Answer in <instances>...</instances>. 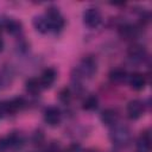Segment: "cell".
I'll return each instance as SVG.
<instances>
[{"mask_svg": "<svg viewBox=\"0 0 152 152\" xmlns=\"http://www.w3.org/2000/svg\"><path fill=\"white\" fill-rule=\"evenodd\" d=\"M97 71V63L96 59L93 56H87L84 57L80 64L74 69L71 74L72 82L77 86L81 84V81L84 78H91Z\"/></svg>", "mask_w": 152, "mask_h": 152, "instance_id": "6da1fadb", "label": "cell"}, {"mask_svg": "<svg viewBox=\"0 0 152 152\" xmlns=\"http://www.w3.org/2000/svg\"><path fill=\"white\" fill-rule=\"evenodd\" d=\"M109 138H110V141L113 142L114 146L125 147V146H127L129 144L132 134H131V131H129V128L127 126L116 124V125L112 126V129H110V133H109Z\"/></svg>", "mask_w": 152, "mask_h": 152, "instance_id": "7a4b0ae2", "label": "cell"}, {"mask_svg": "<svg viewBox=\"0 0 152 152\" xmlns=\"http://www.w3.org/2000/svg\"><path fill=\"white\" fill-rule=\"evenodd\" d=\"M46 21L49 24L50 27V32L53 33H58L61 32L64 26H65V19L63 17V14L61 13V11L56 7V6H50L46 8L45 13H44Z\"/></svg>", "mask_w": 152, "mask_h": 152, "instance_id": "3957f363", "label": "cell"}, {"mask_svg": "<svg viewBox=\"0 0 152 152\" xmlns=\"http://www.w3.org/2000/svg\"><path fill=\"white\" fill-rule=\"evenodd\" d=\"M83 24L89 28H96L102 23V13L97 7H88L82 15Z\"/></svg>", "mask_w": 152, "mask_h": 152, "instance_id": "277c9868", "label": "cell"}, {"mask_svg": "<svg viewBox=\"0 0 152 152\" xmlns=\"http://www.w3.org/2000/svg\"><path fill=\"white\" fill-rule=\"evenodd\" d=\"M26 106V102L23 97H13L7 101H2V109L5 116L14 115L18 112H20Z\"/></svg>", "mask_w": 152, "mask_h": 152, "instance_id": "5b68a950", "label": "cell"}, {"mask_svg": "<svg viewBox=\"0 0 152 152\" xmlns=\"http://www.w3.org/2000/svg\"><path fill=\"white\" fill-rule=\"evenodd\" d=\"M44 121L51 126V127H55V126H58L62 121V112L58 107L56 106H49L45 108L44 110Z\"/></svg>", "mask_w": 152, "mask_h": 152, "instance_id": "8992f818", "label": "cell"}, {"mask_svg": "<svg viewBox=\"0 0 152 152\" xmlns=\"http://www.w3.org/2000/svg\"><path fill=\"white\" fill-rule=\"evenodd\" d=\"M126 112L131 120H138L145 113V103L140 100H132L128 102Z\"/></svg>", "mask_w": 152, "mask_h": 152, "instance_id": "52a82bcc", "label": "cell"}, {"mask_svg": "<svg viewBox=\"0 0 152 152\" xmlns=\"http://www.w3.org/2000/svg\"><path fill=\"white\" fill-rule=\"evenodd\" d=\"M0 24H1L2 30H6V32L10 33V34H12V36L20 34V32L23 30L21 23L19 20L14 19V18H10V17L0 18Z\"/></svg>", "mask_w": 152, "mask_h": 152, "instance_id": "ba28073f", "label": "cell"}, {"mask_svg": "<svg viewBox=\"0 0 152 152\" xmlns=\"http://www.w3.org/2000/svg\"><path fill=\"white\" fill-rule=\"evenodd\" d=\"M127 56L133 63H142L147 58V51L142 45L134 44L128 49Z\"/></svg>", "mask_w": 152, "mask_h": 152, "instance_id": "9c48e42d", "label": "cell"}, {"mask_svg": "<svg viewBox=\"0 0 152 152\" xmlns=\"http://www.w3.org/2000/svg\"><path fill=\"white\" fill-rule=\"evenodd\" d=\"M56 77H57V71H56V69H53V68H46V69L42 72L40 77H39V82H40L43 89L50 88V87L55 83Z\"/></svg>", "mask_w": 152, "mask_h": 152, "instance_id": "30bf717a", "label": "cell"}, {"mask_svg": "<svg viewBox=\"0 0 152 152\" xmlns=\"http://www.w3.org/2000/svg\"><path fill=\"white\" fill-rule=\"evenodd\" d=\"M127 80H128L129 87H131L133 90H137V91L142 90V89L145 88L146 83H147L146 77H145L141 72H133L132 75L128 76Z\"/></svg>", "mask_w": 152, "mask_h": 152, "instance_id": "8fae6325", "label": "cell"}, {"mask_svg": "<svg viewBox=\"0 0 152 152\" xmlns=\"http://www.w3.org/2000/svg\"><path fill=\"white\" fill-rule=\"evenodd\" d=\"M101 121L103 125L106 126H114L118 124V120H119V113L116 109H113V108H107L104 109L102 113H101Z\"/></svg>", "mask_w": 152, "mask_h": 152, "instance_id": "7c38bea8", "label": "cell"}, {"mask_svg": "<svg viewBox=\"0 0 152 152\" xmlns=\"http://www.w3.org/2000/svg\"><path fill=\"white\" fill-rule=\"evenodd\" d=\"M6 137H7V140L10 144V148H12V150L21 148L25 145V137L19 131H12Z\"/></svg>", "mask_w": 152, "mask_h": 152, "instance_id": "4fadbf2b", "label": "cell"}, {"mask_svg": "<svg viewBox=\"0 0 152 152\" xmlns=\"http://www.w3.org/2000/svg\"><path fill=\"white\" fill-rule=\"evenodd\" d=\"M119 34L121 36L122 39H126V40H132L137 37L138 34V28L132 25V24H122L119 26Z\"/></svg>", "mask_w": 152, "mask_h": 152, "instance_id": "5bb4252c", "label": "cell"}, {"mask_svg": "<svg viewBox=\"0 0 152 152\" xmlns=\"http://www.w3.org/2000/svg\"><path fill=\"white\" fill-rule=\"evenodd\" d=\"M137 146L139 152H148L151 148V133L150 129H145L144 132H141V134L139 135L138 140H137Z\"/></svg>", "mask_w": 152, "mask_h": 152, "instance_id": "9a60e30c", "label": "cell"}, {"mask_svg": "<svg viewBox=\"0 0 152 152\" xmlns=\"http://www.w3.org/2000/svg\"><path fill=\"white\" fill-rule=\"evenodd\" d=\"M109 81L113 83V84H121L124 83L127 78H128V75H127V71L122 68H114L109 71Z\"/></svg>", "mask_w": 152, "mask_h": 152, "instance_id": "2e32d148", "label": "cell"}, {"mask_svg": "<svg viewBox=\"0 0 152 152\" xmlns=\"http://www.w3.org/2000/svg\"><path fill=\"white\" fill-rule=\"evenodd\" d=\"M13 81V71L8 66H4L0 70V89H6L11 87Z\"/></svg>", "mask_w": 152, "mask_h": 152, "instance_id": "e0dca14e", "label": "cell"}, {"mask_svg": "<svg viewBox=\"0 0 152 152\" xmlns=\"http://www.w3.org/2000/svg\"><path fill=\"white\" fill-rule=\"evenodd\" d=\"M32 24H33V27L36 28V31L42 33V34H45V33L50 32V27H49V24H48L46 18H45L44 14L36 15L32 20Z\"/></svg>", "mask_w": 152, "mask_h": 152, "instance_id": "ac0fdd59", "label": "cell"}, {"mask_svg": "<svg viewBox=\"0 0 152 152\" xmlns=\"http://www.w3.org/2000/svg\"><path fill=\"white\" fill-rule=\"evenodd\" d=\"M25 89L28 94H31L32 96H37L42 93L43 90V87L39 82V78H36V77H31L26 81L25 83Z\"/></svg>", "mask_w": 152, "mask_h": 152, "instance_id": "d6986e66", "label": "cell"}, {"mask_svg": "<svg viewBox=\"0 0 152 152\" xmlns=\"http://www.w3.org/2000/svg\"><path fill=\"white\" fill-rule=\"evenodd\" d=\"M97 106H99V97L94 94L87 95L82 101V108H83V110H87V112L95 110L97 108Z\"/></svg>", "mask_w": 152, "mask_h": 152, "instance_id": "ffe728a7", "label": "cell"}, {"mask_svg": "<svg viewBox=\"0 0 152 152\" xmlns=\"http://www.w3.org/2000/svg\"><path fill=\"white\" fill-rule=\"evenodd\" d=\"M71 96H72V94H71V90H70L69 88H63V89L59 91L58 99H59V101H61L62 103H64V104H68V103L71 101Z\"/></svg>", "mask_w": 152, "mask_h": 152, "instance_id": "44dd1931", "label": "cell"}, {"mask_svg": "<svg viewBox=\"0 0 152 152\" xmlns=\"http://www.w3.org/2000/svg\"><path fill=\"white\" fill-rule=\"evenodd\" d=\"M32 142L34 145H42L44 142V134L42 131H36L32 135Z\"/></svg>", "mask_w": 152, "mask_h": 152, "instance_id": "7402d4cb", "label": "cell"}, {"mask_svg": "<svg viewBox=\"0 0 152 152\" xmlns=\"http://www.w3.org/2000/svg\"><path fill=\"white\" fill-rule=\"evenodd\" d=\"M10 148V144L7 140V137H2L0 138V152H5Z\"/></svg>", "mask_w": 152, "mask_h": 152, "instance_id": "603a6c76", "label": "cell"}, {"mask_svg": "<svg viewBox=\"0 0 152 152\" xmlns=\"http://www.w3.org/2000/svg\"><path fill=\"white\" fill-rule=\"evenodd\" d=\"M66 152H82V147L80 144H71L68 148H66Z\"/></svg>", "mask_w": 152, "mask_h": 152, "instance_id": "cb8c5ba5", "label": "cell"}, {"mask_svg": "<svg viewBox=\"0 0 152 152\" xmlns=\"http://www.w3.org/2000/svg\"><path fill=\"white\" fill-rule=\"evenodd\" d=\"M5 118V114H4V109H2V102H0V120Z\"/></svg>", "mask_w": 152, "mask_h": 152, "instance_id": "d4e9b609", "label": "cell"}, {"mask_svg": "<svg viewBox=\"0 0 152 152\" xmlns=\"http://www.w3.org/2000/svg\"><path fill=\"white\" fill-rule=\"evenodd\" d=\"M2 49H4V40L1 38V32H0V51H2Z\"/></svg>", "mask_w": 152, "mask_h": 152, "instance_id": "484cf974", "label": "cell"}, {"mask_svg": "<svg viewBox=\"0 0 152 152\" xmlns=\"http://www.w3.org/2000/svg\"><path fill=\"white\" fill-rule=\"evenodd\" d=\"M86 152H101V151H99V150H96V148H89V150H87Z\"/></svg>", "mask_w": 152, "mask_h": 152, "instance_id": "4316f807", "label": "cell"}]
</instances>
